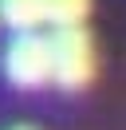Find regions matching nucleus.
<instances>
[{"label":"nucleus","instance_id":"nucleus-1","mask_svg":"<svg viewBox=\"0 0 126 130\" xmlns=\"http://www.w3.org/2000/svg\"><path fill=\"white\" fill-rule=\"evenodd\" d=\"M47 59H51V83L63 91H83L94 79V40L83 24L55 28L47 36Z\"/></svg>","mask_w":126,"mask_h":130},{"label":"nucleus","instance_id":"nucleus-2","mask_svg":"<svg viewBox=\"0 0 126 130\" xmlns=\"http://www.w3.org/2000/svg\"><path fill=\"white\" fill-rule=\"evenodd\" d=\"M4 75L12 87L36 91L51 83V59H47V36L39 32H16V40L4 47Z\"/></svg>","mask_w":126,"mask_h":130},{"label":"nucleus","instance_id":"nucleus-3","mask_svg":"<svg viewBox=\"0 0 126 130\" xmlns=\"http://www.w3.org/2000/svg\"><path fill=\"white\" fill-rule=\"evenodd\" d=\"M0 20L12 32H36L39 24H47L43 0H0Z\"/></svg>","mask_w":126,"mask_h":130},{"label":"nucleus","instance_id":"nucleus-4","mask_svg":"<svg viewBox=\"0 0 126 130\" xmlns=\"http://www.w3.org/2000/svg\"><path fill=\"white\" fill-rule=\"evenodd\" d=\"M91 12V0H43V16L55 28H79Z\"/></svg>","mask_w":126,"mask_h":130},{"label":"nucleus","instance_id":"nucleus-5","mask_svg":"<svg viewBox=\"0 0 126 130\" xmlns=\"http://www.w3.org/2000/svg\"><path fill=\"white\" fill-rule=\"evenodd\" d=\"M12 130H36V126H12Z\"/></svg>","mask_w":126,"mask_h":130}]
</instances>
